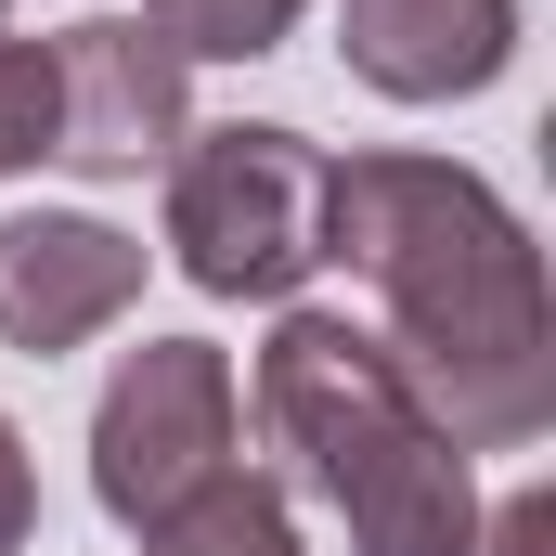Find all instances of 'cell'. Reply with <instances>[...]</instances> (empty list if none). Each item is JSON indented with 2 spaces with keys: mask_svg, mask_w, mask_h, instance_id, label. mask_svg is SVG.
<instances>
[{
  "mask_svg": "<svg viewBox=\"0 0 556 556\" xmlns=\"http://www.w3.org/2000/svg\"><path fill=\"white\" fill-rule=\"evenodd\" d=\"M194 130V65L142 26V13H91L52 39V155L78 181H130L168 168Z\"/></svg>",
  "mask_w": 556,
  "mask_h": 556,
  "instance_id": "cell-5",
  "label": "cell"
},
{
  "mask_svg": "<svg viewBox=\"0 0 556 556\" xmlns=\"http://www.w3.org/2000/svg\"><path fill=\"white\" fill-rule=\"evenodd\" d=\"M130 544L142 556H311L298 544V505H285L260 466H220L207 492H181L168 518H142Z\"/></svg>",
  "mask_w": 556,
  "mask_h": 556,
  "instance_id": "cell-8",
  "label": "cell"
},
{
  "mask_svg": "<svg viewBox=\"0 0 556 556\" xmlns=\"http://www.w3.org/2000/svg\"><path fill=\"white\" fill-rule=\"evenodd\" d=\"M479 556H556V492H544V479L505 492V505L479 518Z\"/></svg>",
  "mask_w": 556,
  "mask_h": 556,
  "instance_id": "cell-11",
  "label": "cell"
},
{
  "mask_svg": "<svg viewBox=\"0 0 556 556\" xmlns=\"http://www.w3.org/2000/svg\"><path fill=\"white\" fill-rule=\"evenodd\" d=\"M26 531H39V466H26V427L0 415V556H26Z\"/></svg>",
  "mask_w": 556,
  "mask_h": 556,
  "instance_id": "cell-12",
  "label": "cell"
},
{
  "mask_svg": "<svg viewBox=\"0 0 556 556\" xmlns=\"http://www.w3.org/2000/svg\"><path fill=\"white\" fill-rule=\"evenodd\" d=\"M0 13H13V0H0Z\"/></svg>",
  "mask_w": 556,
  "mask_h": 556,
  "instance_id": "cell-13",
  "label": "cell"
},
{
  "mask_svg": "<svg viewBox=\"0 0 556 556\" xmlns=\"http://www.w3.org/2000/svg\"><path fill=\"white\" fill-rule=\"evenodd\" d=\"M52 155V39H0V168Z\"/></svg>",
  "mask_w": 556,
  "mask_h": 556,
  "instance_id": "cell-10",
  "label": "cell"
},
{
  "mask_svg": "<svg viewBox=\"0 0 556 556\" xmlns=\"http://www.w3.org/2000/svg\"><path fill=\"white\" fill-rule=\"evenodd\" d=\"M142 298V247L91 207H13L0 220V350L52 363L78 337H104Z\"/></svg>",
  "mask_w": 556,
  "mask_h": 556,
  "instance_id": "cell-6",
  "label": "cell"
},
{
  "mask_svg": "<svg viewBox=\"0 0 556 556\" xmlns=\"http://www.w3.org/2000/svg\"><path fill=\"white\" fill-rule=\"evenodd\" d=\"M324 260L376 285V337L427 427L479 453H531L556 427V298L531 220L453 155H337L324 168Z\"/></svg>",
  "mask_w": 556,
  "mask_h": 556,
  "instance_id": "cell-1",
  "label": "cell"
},
{
  "mask_svg": "<svg viewBox=\"0 0 556 556\" xmlns=\"http://www.w3.org/2000/svg\"><path fill=\"white\" fill-rule=\"evenodd\" d=\"M233 440H247V389H233V363L207 350V337H142L130 363L104 376V402H91V505L142 531V518H168L181 492H207L220 466H233Z\"/></svg>",
  "mask_w": 556,
  "mask_h": 556,
  "instance_id": "cell-4",
  "label": "cell"
},
{
  "mask_svg": "<svg viewBox=\"0 0 556 556\" xmlns=\"http://www.w3.org/2000/svg\"><path fill=\"white\" fill-rule=\"evenodd\" d=\"M337 52L389 104H466L518 65V0H337Z\"/></svg>",
  "mask_w": 556,
  "mask_h": 556,
  "instance_id": "cell-7",
  "label": "cell"
},
{
  "mask_svg": "<svg viewBox=\"0 0 556 556\" xmlns=\"http://www.w3.org/2000/svg\"><path fill=\"white\" fill-rule=\"evenodd\" d=\"M298 13H311V0H142V26H155L181 65H260V52H285Z\"/></svg>",
  "mask_w": 556,
  "mask_h": 556,
  "instance_id": "cell-9",
  "label": "cell"
},
{
  "mask_svg": "<svg viewBox=\"0 0 556 556\" xmlns=\"http://www.w3.org/2000/svg\"><path fill=\"white\" fill-rule=\"evenodd\" d=\"M247 402H260V440L350 518V556H479V479L427 427L376 324L285 298Z\"/></svg>",
  "mask_w": 556,
  "mask_h": 556,
  "instance_id": "cell-2",
  "label": "cell"
},
{
  "mask_svg": "<svg viewBox=\"0 0 556 556\" xmlns=\"http://www.w3.org/2000/svg\"><path fill=\"white\" fill-rule=\"evenodd\" d=\"M324 142L285 117H220L168 155V260L207 298H298L324 273Z\"/></svg>",
  "mask_w": 556,
  "mask_h": 556,
  "instance_id": "cell-3",
  "label": "cell"
}]
</instances>
